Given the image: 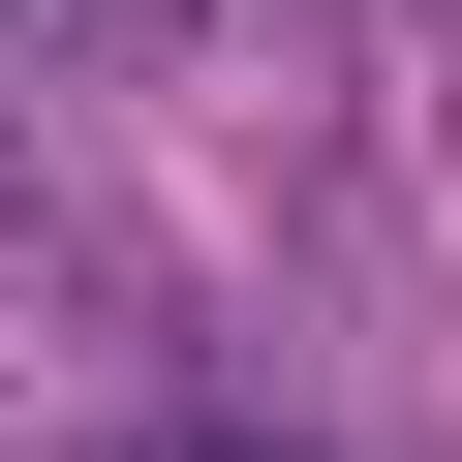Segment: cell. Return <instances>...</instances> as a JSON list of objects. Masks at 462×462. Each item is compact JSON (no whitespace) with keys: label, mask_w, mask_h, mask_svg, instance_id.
<instances>
[{"label":"cell","mask_w":462,"mask_h":462,"mask_svg":"<svg viewBox=\"0 0 462 462\" xmlns=\"http://www.w3.org/2000/svg\"><path fill=\"white\" fill-rule=\"evenodd\" d=\"M216 462H278V431H216Z\"/></svg>","instance_id":"1"}]
</instances>
